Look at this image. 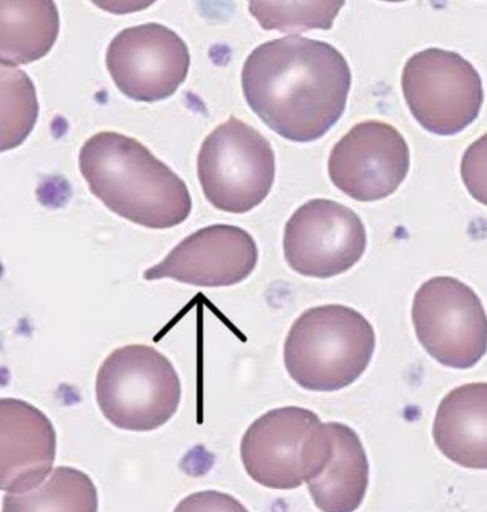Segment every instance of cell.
Segmentation results:
<instances>
[{"mask_svg":"<svg viewBox=\"0 0 487 512\" xmlns=\"http://www.w3.org/2000/svg\"><path fill=\"white\" fill-rule=\"evenodd\" d=\"M241 85L249 107L270 130L304 144L322 139L341 120L352 72L332 44L287 36L249 54Z\"/></svg>","mask_w":487,"mask_h":512,"instance_id":"1","label":"cell"},{"mask_svg":"<svg viewBox=\"0 0 487 512\" xmlns=\"http://www.w3.org/2000/svg\"><path fill=\"white\" fill-rule=\"evenodd\" d=\"M78 162L93 196L131 223L171 229L193 210L184 180L132 137L112 131L93 135Z\"/></svg>","mask_w":487,"mask_h":512,"instance_id":"2","label":"cell"},{"mask_svg":"<svg viewBox=\"0 0 487 512\" xmlns=\"http://www.w3.org/2000/svg\"><path fill=\"white\" fill-rule=\"evenodd\" d=\"M375 349V329L363 314L346 305H319L306 310L290 328L284 364L304 390L334 392L366 372Z\"/></svg>","mask_w":487,"mask_h":512,"instance_id":"3","label":"cell"},{"mask_svg":"<svg viewBox=\"0 0 487 512\" xmlns=\"http://www.w3.org/2000/svg\"><path fill=\"white\" fill-rule=\"evenodd\" d=\"M96 400L103 417L120 430L155 431L179 410L180 377L157 349L129 344L98 369Z\"/></svg>","mask_w":487,"mask_h":512,"instance_id":"4","label":"cell"},{"mask_svg":"<svg viewBox=\"0 0 487 512\" xmlns=\"http://www.w3.org/2000/svg\"><path fill=\"white\" fill-rule=\"evenodd\" d=\"M198 176L205 198L214 208L230 214L249 213L272 191V145L248 123L231 116L201 145Z\"/></svg>","mask_w":487,"mask_h":512,"instance_id":"5","label":"cell"},{"mask_svg":"<svg viewBox=\"0 0 487 512\" xmlns=\"http://www.w3.org/2000/svg\"><path fill=\"white\" fill-rule=\"evenodd\" d=\"M403 96L416 121L437 136H455L479 116L484 88L461 54L429 48L413 54L402 73Z\"/></svg>","mask_w":487,"mask_h":512,"instance_id":"6","label":"cell"},{"mask_svg":"<svg viewBox=\"0 0 487 512\" xmlns=\"http://www.w3.org/2000/svg\"><path fill=\"white\" fill-rule=\"evenodd\" d=\"M412 322L422 347L442 366L469 369L485 357V308L459 279L435 277L423 283L413 298Z\"/></svg>","mask_w":487,"mask_h":512,"instance_id":"7","label":"cell"},{"mask_svg":"<svg viewBox=\"0 0 487 512\" xmlns=\"http://www.w3.org/2000/svg\"><path fill=\"white\" fill-rule=\"evenodd\" d=\"M321 418L302 407H282L254 421L241 440L244 469L259 485L293 490L311 479Z\"/></svg>","mask_w":487,"mask_h":512,"instance_id":"8","label":"cell"},{"mask_svg":"<svg viewBox=\"0 0 487 512\" xmlns=\"http://www.w3.org/2000/svg\"><path fill=\"white\" fill-rule=\"evenodd\" d=\"M284 256L303 277L328 279L352 269L367 249L363 221L337 201L314 199L300 206L284 230Z\"/></svg>","mask_w":487,"mask_h":512,"instance_id":"9","label":"cell"},{"mask_svg":"<svg viewBox=\"0 0 487 512\" xmlns=\"http://www.w3.org/2000/svg\"><path fill=\"white\" fill-rule=\"evenodd\" d=\"M106 66L116 87L130 100L159 102L188 77L190 53L179 34L159 23L124 29L112 39Z\"/></svg>","mask_w":487,"mask_h":512,"instance_id":"10","label":"cell"},{"mask_svg":"<svg viewBox=\"0 0 487 512\" xmlns=\"http://www.w3.org/2000/svg\"><path fill=\"white\" fill-rule=\"evenodd\" d=\"M411 154L405 137L390 123H357L333 147L328 174L338 190L361 203L395 194L410 171Z\"/></svg>","mask_w":487,"mask_h":512,"instance_id":"11","label":"cell"},{"mask_svg":"<svg viewBox=\"0 0 487 512\" xmlns=\"http://www.w3.org/2000/svg\"><path fill=\"white\" fill-rule=\"evenodd\" d=\"M253 236L238 226L216 224L196 231L144 273L146 280L172 279L203 288L244 282L257 267Z\"/></svg>","mask_w":487,"mask_h":512,"instance_id":"12","label":"cell"},{"mask_svg":"<svg viewBox=\"0 0 487 512\" xmlns=\"http://www.w3.org/2000/svg\"><path fill=\"white\" fill-rule=\"evenodd\" d=\"M57 436L41 410L17 398L0 400V490L24 494L52 474Z\"/></svg>","mask_w":487,"mask_h":512,"instance_id":"13","label":"cell"},{"mask_svg":"<svg viewBox=\"0 0 487 512\" xmlns=\"http://www.w3.org/2000/svg\"><path fill=\"white\" fill-rule=\"evenodd\" d=\"M326 443L321 464L307 482L319 510L352 512L362 505L370 485V464L361 438L339 422L324 423Z\"/></svg>","mask_w":487,"mask_h":512,"instance_id":"14","label":"cell"},{"mask_svg":"<svg viewBox=\"0 0 487 512\" xmlns=\"http://www.w3.org/2000/svg\"><path fill=\"white\" fill-rule=\"evenodd\" d=\"M487 384L452 390L437 408L434 440L441 454L471 470L487 469Z\"/></svg>","mask_w":487,"mask_h":512,"instance_id":"15","label":"cell"},{"mask_svg":"<svg viewBox=\"0 0 487 512\" xmlns=\"http://www.w3.org/2000/svg\"><path fill=\"white\" fill-rule=\"evenodd\" d=\"M59 34L52 0L0 2V64L18 67L46 57Z\"/></svg>","mask_w":487,"mask_h":512,"instance_id":"16","label":"cell"},{"mask_svg":"<svg viewBox=\"0 0 487 512\" xmlns=\"http://www.w3.org/2000/svg\"><path fill=\"white\" fill-rule=\"evenodd\" d=\"M98 494L91 477L73 467H57L42 485L4 496V512H96Z\"/></svg>","mask_w":487,"mask_h":512,"instance_id":"17","label":"cell"},{"mask_svg":"<svg viewBox=\"0 0 487 512\" xmlns=\"http://www.w3.org/2000/svg\"><path fill=\"white\" fill-rule=\"evenodd\" d=\"M2 81V131L0 151L17 149L31 135L38 120L36 87L27 73L0 64Z\"/></svg>","mask_w":487,"mask_h":512,"instance_id":"18","label":"cell"},{"mask_svg":"<svg viewBox=\"0 0 487 512\" xmlns=\"http://www.w3.org/2000/svg\"><path fill=\"white\" fill-rule=\"evenodd\" d=\"M346 2L343 0H302V2L249 3V12L265 31L307 32L333 28L334 21Z\"/></svg>","mask_w":487,"mask_h":512,"instance_id":"19","label":"cell"},{"mask_svg":"<svg viewBox=\"0 0 487 512\" xmlns=\"http://www.w3.org/2000/svg\"><path fill=\"white\" fill-rule=\"evenodd\" d=\"M461 171L467 189L486 205V135L467 150Z\"/></svg>","mask_w":487,"mask_h":512,"instance_id":"20","label":"cell"},{"mask_svg":"<svg viewBox=\"0 0 487 512\" xmlns=\"http://www.w3.org/2000/svg\"><path fill=\"white\" fill-rule=\"evenodd\" d=\"M177 512L185 511H247L238 500L216 491L198 492L190 495L177 505Z\"/></svg>","mask_w":487,"mask_h":512,"instance_id":"21","label":"cell"}]
</instances>
